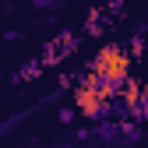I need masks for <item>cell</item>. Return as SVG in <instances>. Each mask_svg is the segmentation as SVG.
<instances>
[{
    "instance_id": "7a4b0ae2",
    "label": "cell",
    "mask_w": 148,
    "mask_h": 148,
    "mask_svg": "<svg viewBox=\"0 0 148 148\" xmlns=\"http://www.w3.org/2000/svg\"><path fill=\"white\" fill-rule=\"evenodd\" d=\"M74 102H78V109H81V113L85 116H92V120H95V116H102L106 113V106H109V99L102 95V92L95 88V85H81L78 92H74Z\"/></svg>"
},
{
    "instance_id": "3957f363",
    "label": "cell",
    "mask_w": 148,
    "mask_h": 148,
    "mask_svg": "<svg viewBox=\"0 0 148 148\" xmlns=\"http://www.w3.org/2000/svg\"><path fill=\"white\" fill-rule=\"evenodd\" d=\"M74 120V109H60V123H71Z\"/></svg>"
},
{
    "instance_id": "277c9868",
    "label": "cell",
    "mask_w": 148,
    "mask_h": 148,
    "mask_svg": "<svg viewBox=\"0 0 148 148\" xmlns=\"http://www.w3.org/2000/svg\"><path fill=\"white\" fill-rule=\"evenodd\" d=\"M32 4H35V7H57L60 0H32Z\"/></svg>"
},
{
    "instance_id": "6da1fadb",
    "label": "cell",
    "mask_w": 148,
    "mask_h": 148,
    "mask_svg": "<svg viewBox=\"0 0 148 148\" xmlns=\"http://www.w3.org/2000/svg\"><path fill=\"white\" fill-rule=\"evenodd\" d=\"M131 71V57L123 46H102L92 60V78H106V81H123Z\"/></svg>"
}]
</instances>
